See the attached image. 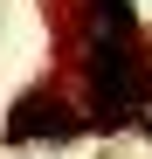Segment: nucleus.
Here are the masks:
<instances>
[{
	"mask_svg": "<svg viewBox=\"0 0 152 159\" xmlns=\"http://www.w3.org/2000/svg\"><path fill=\"white\" fill-rule=\"evenodd\" d=\"M76 131H83V118L69 111V104H56V97H28L21 104V111L7 118V139H76Z\"/></svg>",
	"mask_w": 152,
	"mask_h": 159,
	"instance_id": "1",
	"label": "nucleus"
}]
</instances>
